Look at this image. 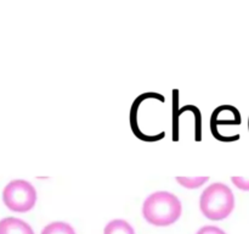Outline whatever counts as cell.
<instances>
[{
    "label": "cell",
    "instance_id": "cell-9",
    "mask_svg": "<svg viewBox=\"0 0 249 234\" xmlns=\"http://www.w3.org/2000/svg\"><path fill=\"white\" fill-rule=\"evenodd\" d=\"M231 182H232L238 189L245 190V192H249V178L237 176V177H231Z\"/></svg>",
    "mask_w": 249,
    "mask_h": 234
},
{
    "label": "cell",
    "instance_id": "cell-6",
    "mask_svg": "<svg viewBox=\"0 0 249 234\" xmlns=\"http://www.w3.org/2000/svg\"><path fill=\"white\" fill-rule=\"evenodd\" d=\"M104 234H135V231L128 221L113 219L106 224Z\"/></svg>",
    "mask_w": 249,
    "mask_h": 234
},
{
    "label": "cell",
    "instance_id": "cell-7",
    "mask_svg": "<svg viewBox=\"0 0 249 234\" xmlns=\"http://www.w3.org/2000/svg\"><path fill=\"white\" fill-rule=\"evenodd\" d=\"M41 234H77L74 228L66 222H53L44 227Z\"/></svg>",
    "mask_w": 249,
    "mask_h": 234
},
{
    "label": "cell",
    "instance_id": "cell-10",
    "mask_svg": "<svg viewBox=\"0 0 249 234\" xmlns=\"http://www.w3.org/2000/svg\"><path fill=\"white\" fill-rule=\"evenodd\" d=\"M196 234H226L221 228L215 226H204Z\"/></svg>",
    "mask_w": 249,
    "mask_h": 234
},
{
    "label": "cell",
    "instance_id": "cell-1",
    "mask_svg": "<svg viewBox=\"0 0 249 234\" xmlns=\"http://www.w3.org/2000/svg\"><path fill=\"white\" fill-rule=\"evenodd\" d=\"M182 206L177 195L169 192H156L148 195L142 205V216L152 226L167 227L181 216Z\"/></svg>",
    "mask_w": 249,
    "mask_h": 234
},
{
    "label": "cell",
    "instance_id": "cell-8",
    "mask_svg": "<svg viewBox=\"0 0 249 234\" xmlns=\"http://www.w3.org/2000/svg\"><path fill=\"white\" fill-rule=\"evenodd\" d=\"M209 180V177H177V182L181 187L187 188V189H197L202 185L206 184Z\"/></svg>",
    "mask_w": 249,
    "mask_h": 234
},
{
    "label": "cell",
    "instance_id": "cell-4",
    "mask_svg": "<svg viewBox=\"0 0 249 234\" xmlns=\"http://www.w3.org/2000/svg\"><path fill=\"white\" fill-rule=\"evenodd\" d=\"M242 119L241 114L232 105H221L216 107L212 114L211 129L212 132L216 131L221 126H240Z\"/></svg>",
    "mask_w": 249,
    "mask_h": 234
},
{
    "label": "cell",
    "instance_id": "cell-2",
    "mask_svg": "<svg viewBox=\"0 0 249 234\" xmlns=\"http://www.w3.org/2000/svg\"><path fill=\"white\" fill-rule=\"evenodd\" d=\"M199 209L212 221L225 219L235 209V195L224 183H213L201 194Z\"/></svg>",
    "mask_w": 249,
    "mask_h": 234
},
{
    "label": "cell",
    "instance_id": "cell-3",
    "mask_svg": "<svg viewBox=\"0 0 249 234\" xmlns=\"http://www.w3.org/2000/svg\"><path fill=\"white\" fill-rule=\"evenodd\" d=\"M2 200L11 211L27 212L36 205V190L27 180H12L4 188Z\"/></svg>",
    "mask_w": 249,
    "mask_h": 234
},
{
    "label": "cell",
    "instance_id": "cell-5",
    "mask_svg": "<svg viewBox=\"0 0 249 234\" xmlns=\"http://www.w3.org/2000/svg\"><path fill=\"white\" fill-rule=\"evenodd\" d=\"M0 234H34L27 222L16 217H6L0 221Z\"/></svg>",
    "mask_w": 249,
    "mask_h": 234
},
{
    "label": "cell",
    "instance_id": "cell-11",
    "mask_svg": "<svg viewBox=\"0 0 249 234\" xmlns=\"http://www.w3.org/2000/svg\"><path fill=\"white\" fill-rule=\"evenodd\" d=\"M248 129H249V118H248Z\"/></svg>",
    "mask_w": 249,
    "mask_h": 234
}]
</instances>
